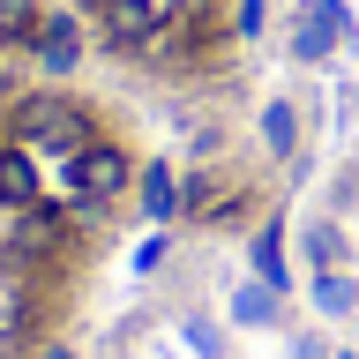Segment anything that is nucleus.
Segmentation results:
<instances>
[{"mask_svg": "<svg viewBox=\"0 0 359 359\" xmlns=\"http://www.w3.org/2000/svg\"><path fill=\"white\" fill-rule=\"evenodd\" d=\"M8 135H15L22 150H53V157H75L90 142V112L67 105V97H22L15 120H8Z\"/></svg>", "mask_w": 359, "mask_h": 359, "instance_id": "obj_1", "label": "nucleus"}, {"mask_svg": "<svg viewBox=\"0 0 359 359\" xmlns=\"http://www.w3.org/2000/svg\"><path fill=\"white\" fill-rule=\"evenodd\" d=\"M337 45H352V8H344V0H307V8L292 15V60L322 67Z\"/></svg>", "mask_w": 359, "mask_h": 359, "instance_id": "obj_2", "label": "nucleus"}, {"mask_svg": "<svg viewBox=\"0 0 359 359\" xmlns=\"http://www.w3.org/2000/svg\"><path fill=\"white\" fill-rule=\"evenodd\" d=\"M128 180H135L128 150H112V142H83V150H75V195L83 202H120Z\"/></svg>", "mask_w": 359, "mask_h": 359, "instance_id": "obj_3", "label": "nucleus"}, {"mask_svg": "<svg viewBox=\"0 0 359 359\" xmlns=\"http://www.w3.org/2000/svg\"><path fill=\"white\" fill-rule=\"evenodd\" d=\"M165 22H172L165 0H105V38L112 45H150V38H165Z\"/></svg>", "mask_w": 359, "mask_h": 359, "instance_id": "obj_4", "label": "nucleus"}, {"mask_svg": "<svg viewBox=\"0 0 359 359\" xmlns=\"http://www.w3.org/2000/svg\"><path fill=\"white\" fill-rule=\"evenodd\" d=\"M45 187H38V165H30V150L22 142H0V202H15V210H30Z\"/></svg>", "mask_w": 359, "mask_h": 359, "instance_id": "obj_5", "label": "nucleus"}, {"mask_svg": "<svg viewBox=\"0 0 359 359\" xmlns=\"http://www.w3.org/2000/svg\"><path fill=\"white\" fill-rule=\"evenodd\" d=\"M232 322L240 330H277V285H232Z\"/></svg>", "mask_w": 359, "mask_h": 359, "instance_id": "obj_6", "label": "nucleus"}, {"mask_svg": "<svg viewBox=\"0 0 359 359\" xmlns=\"http://www.w3.org/2000/svg\"><path fill=\"white\" fill-rule=\"evenodd\" d=\"M262 150L269 157L299 150V112H292V97H269V105H262Z\"/></svg>", "mask_w": 359, "mask_h": 359, "instance_id": "obj_7", "label": "nucleus"}, {"mask_svg": "<svg viewBox=\"0 0 359 359\" xmlns=\"http://www.w3.org/2000/svg\"><path fill=\"white\" fill-rule=\"evenodd\" d=\"M75 53H83V30H75L67 15H53V22L38 30V60L53 67V75H60V67H75Z\"/></svg>", "mask_w": 359, "mask_h": 359, "instance_id": "obj_8", "label": "nucleus"}, {"mask_svg": "<svg viewBox=\"0 0 359 359\" xmlns=\"http://www.w3.org/2000/svg\"><path fill=\"white\" fill-rule=\"evenodd\" d=\"M142 210H150L157 224H165V217H180V210H187V187H180L165 165H150V172H142Z\"/></svg>", "mask_w": 359, "mask_h": 359, "instance_id": "obj_9", "label": "nucleus"}, {"mask_svg": "<svg viewBox=\"0 0 359 359\" xmlns=\"http://www.w3.org/2000/svg\"><path fill=\"white\" fill-rule=\"evenodd\" d=\"M314 307H322V314H352V307H359V277L322 269V277H314Z\"/></svg>", "mask_w": 359, "mask_h": 359, "instance_id": "obj_10", "label": "nucleus"}, {"mask_svg": "<svg viewBox=\"0 0 359 359\" xmlns=\"http://www.w3.org/2000/svg\"><path fill=\"white\" fill-rule=\"evenodd\" d=\"M307 255H314V269H344V255H352V247H344V224H307Z\"/></svg>", "mask_w": 359, "mask_h": 359, "instance_id": "obj_11", "label": "nucleus"}, {"mask_svg": "<svg viewBox=\"0 0 359 359\" xmlns=\"http://www.w3.org/2000/svg\"><path fill=\"white\" fill-rule=\"evenodd\" d=\"M277 247H285V232L262 224V232H255V269H262V285H285V255H277Z\"/></svg>", "mask_w": 359, "mask_h": 359, "instance_id": "obj_12", "label": "nucleus"}, {"mask_svg": "<svg viewBox=\"0 0 359 359\" xmlns=\"http://www.w3.org/2000/svg\"><path fill=\"white\" fill-rule=\"evenodd\" d=\"M180 337H187L202 359H224V330L210 322V314H187V322H180Z\"/></svg>", "mask_w": 359, "mask_h": 359, "instance_id": "obj_13", "label": "nucleus"}, {"mask_svg": "<svg viewBox=\"0 0 359 359\" xmlns=\"http://www.w3.org/2000/svg\"><path fill=\"white\" fill-rule=\"evenodd\" d=\"M165 8H172V15H210L217 0H165Z\"/></svg>", "mask_w": 359, "mask_h": 359, "instance_id": "obj_14", "label": "nucleus"}, {"mask_svg": "<svg viewBox=\"0 0 359 359\" xmlns=\"http://www.w3.org/2000/svg\"><path fill=\"white\" fill-rule=\"evenodd\" d=\"M292 359H322V337H292Z\"/></svg>", "mask_w": 359, "mask_h": 359, "instance_id": "obj_15", "label": "nucleus"}, {"mask_svg": "<svg viewBox=\"0 0 359 359\" xmlns=\"http://www.w3.org/2000/svg\"><path fill=\"white\" fill-rule=\"evenodd\" d=\"M30 15V0H0V22H22Z\"/></svg>", "mask_w": 359, "mask_h": 359, "instance_id": "obj_16", "label": "nucleus"}, {"mask_svg": "<svg viewBox=\"0 0 359 359\" xmlns=\"http://www.w3.org/2000/svg\"><path fill=\"white\" fill-rule=\"evenodd\" d=\"M45 359H75V352H67V344H45Z\"/></svg>", "mask_w": 359, "mask_h": 359, "instance_id": "obj_17", "label": "nucleus"}, {"mask_svg": "<svg viewBox=\"0 0 359 359\" xmlns=\"http://www.w3.org/2000/svg\"><path fill=\"white\" fill-rule=\"evenodd\" d=\"M352 112H359V83H352Z\"/></svg>", "mask_w": 359, "mask_h": 359, "instance_id": "obj_18", "label": "nucleus"}, {"mask_svg": "<svg viewBox=\"0 0 359 359\" xmlns=\"http://www.w3.org/2000/svg\"><path fill=\"white\" fill-rule=\"evenodd\" d=\"M90 8H105V0H90Z\"/></svg>", "mask_w": 359, "mask_h": 359, "instance_id": "obj_19", "label": "nucleus"}]
</instances>
